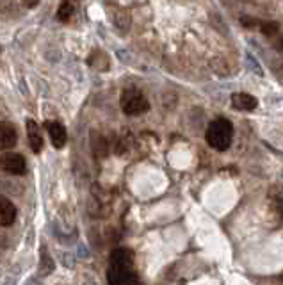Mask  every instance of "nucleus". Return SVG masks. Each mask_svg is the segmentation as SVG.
Instances as JSON below:
<instances>
[{
    "label": "nucleus",
    "instance_id": "5",
    "mask_svg": "<svg viewBox=\"0 0 283 285\" xmlns=\"http://www.w3.org/2000/svg\"><path fill=\"white\" fill-rule=\"evenodd\" d=\"M45 128L50 135V141H52L53 148H63L68 141V134H66V128L59 121H45Z\"/></svg>",
    "mask_w": 283,
    "mask_h": 285
},
{
    "label": "nucleus",
    "instance_id": "4",
    "mask_svg": "<svg viewBox=\"0 0 283 285\" xmlns=\"http://www.w3.org/2000/svg\"><path fill=\"white\" fill-rule=\"evenodd\" d=\"M0 171L8 173V175H23L27 171V162L23 155L6 150L0 155Z\"/></svg>",
    "mask_w": 283,
    "mask_h": 285
},
{
    "label": "nucleus",
    "instance_id": "9",
    "mask_svg": "<svg viewBox=\"0 0 283 285\" xmlns=\"http://www.w3.org/2000/svg\"><path fill=\"white\" fill-rule=\"evenodd\" d=\"M232 105L239 111H253L257 109L258 100L249 93H235L232 94Z\"/></svg>",
    "mask_w": 283,
    "mask_h": 285
},
{
    "label": "nucleus",
    "instance_id": "10",
    "mask_svg": "<svg viewBox=\"0 0 283 285\" xmlns=\"http://www.w3.org/2000/svg\"><path fill=\"white\" fill-rule=\"evenodd\" d=\"M72 15H73V6L70 4L68 0H63L61 6H59V9H57V20L63 22V23H66V22H70Z\"/></svg>",
    "mask_w": 283,
    "mask_h": 285
},
{
    "label": "nucleus",
    "instance_id": "7",
    "mask_svg": "<svg viewBox=\"0 0 283 285\" xmlns=\"http://www.w3.org/2000/svg\"><path fill=\"white\" fill-rule=\"evenodd\" d=\"M27 128V139H29V147L34 154H41L43 150V135L39 130V125L34 120H27L25 121Z\"/></svg>",
    "mask_w": 283,
    "mask_h": 285
},
{
    "label": "nucleus",
    "instance_id": "11",
    "mask_svg": "<svg viewBox=\"0 0 283 285\" xmlns=\"http://www.w3.org/2000/svg\"><path fill=\"white\" fill-rule=\"evenodd\" d=\"M258 29H260V32L265 34V36H274V34H278L279 25L276 22H260L258 23Z\"/></svg>",
    "mask_w": 283,
    "mask_h": 285
},
{
    "label": "nucleus",
    "instance_id": "8",
    "mask_svg": "<svg viewBox=\"0 0 283 285\" xmlns=\"http://www.w3.org/2000/svg\"><path fill=\"white\" fill-rule=\"evenodd\" d=\"M16 219V207L9 198L0 195V225L11 226Z\"/></svg>",
    "mask_w": 283,
    "mask_h": 285
},
{
    "label": "nucleus",
    "instance_id": "2",
    "mask_svg": "<svg viewBox=\"0 0 283 285\" xmlns=\"http://www.w3.org/2000/svg\"><path fill=\"white\" fill-rule=\"evenodd\" d=\"M205 137H207V142L214 150H228L232 145V139H234V125L227 118H217V120H214L208 125Z\"/></svg>",
    "mask_w": 283,
    "mask_h": 285
},
{
    "label": "nucleus",
    "instance_id": "1",
    "mask_svg": "<svg viewBox=\"0 0 283 285\" xmlns=\"http://www.w3.org/2000/svg\"><path fill=\"white\" fill-rule=\"evenodd\" d=\"M134 264V253L127 248H116L110 253V267L107 273V280L112 285H121V283H136L137 276L132 271Z\"/></svg>",
    "mask_w": 283,
    "mask_h": 285
},
{
    "label": "nucleus",
    "instance_id": "3",
    "mask_svg": "<svg viewBox=\"0 0 283 285\" xmlns=\"http://www.w3.org/2000/svg\"><path fill=\"white\" fill-rule=\"evenodd\" d=\"M120 105H121V111L127 116H139V114L146 113L150 109V104H148L146 97L139 89H134V87L125 89L121 93Z\"/></svg>",
    "mask_w": 283,
    "mask_h": 285
},
{
    "label": "nucleus",
    "instance_id": "14",
    "mask_svg": "<svg viewBox=\"0 0 283 285\" xmlns=\"http://www.w3.org/2000/svg\"><path fill=\"white\" fill-rule=\"evenodd\" d=\"M276 49H278L279 52H283V38L278 39V43H276Z\"/></svg>",
    "mask_w": 283,
    "mask_h": 285
},
{
    "label": "nucleus",
    "instance_id": "12",
    "mask_svg": "<svg viewBox=\"0 0 283 285\" xmlns=\"http://www.w3.org/2000/svg\"><path fill=\"white\" fill-rule=\"evenodd\" d=\"M241 23L244 27H248V29H251V27H258V20H255V18H251V16H244V18L241 20Z\"/></svg>",
    "mask_w": 283,
    "mask_h": 285
},
{
    "label": "nucleus",
    "instance_id": "6",
    "mask_svg": "<svg viewBox=\"0 0 283 285\" xmlns=\"http://www.w3.org/2000/svg\"><path fill=\"white\" fill-rule=\"evenodd\" d=\"M18 142V132L13 123L0 121V152L11 150Z\"/></svg>",
    "mask_w": 283,
    "mask_h": 285
},
{
    "label": "nucleus",
    "instance_id": "13",
    "mask_svg": "<svg viewBox=\"0 0 283 285\" xmlns=\"http://www.w3.org/2000/svg\"><path fill=\"white\" fill-rule=\"evenodd\" d=\"M22 2H23V4H25V6H27V8H29V9L36 8V6L39 4V0H22Z\"/></svg>",
    "mask_w": 283,
    "mask_h": 285
}]
</instances>
